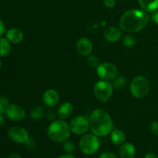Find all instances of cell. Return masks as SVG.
I'll list each match as a JSON object with an SVG mask.
<instances>
[{
  "mask_svg": "<svg viewBox=\"0 0 158 158\" xmlns=\"http://www.w3.org/2000/svg\"><path fill=\"white\" fill-rule=\"evenodd\" d=\"M2 60H1V59H0V69H1V67H2Z\"/></svg>",
  "mask_w": 158,
  "mask_h": 158,
  "instance_id": "36",
  "label": "cell"
},
{
  "mask_svg": "<svg viewBox=\"0 0 158 158\" xmlns=\"http://www.w3.org/2000/svg\"><path fill=\"white\" fill-rule=\"evenodd\" d=\"M73 111V106L69 102H64L60 105L57 110V115L60 117V119L64 120L68 118Z\"/></svg>",
  "mask_w": 158,
  "mask_h": 158,
  "instance_id": "16",
  "label": "cell"
},
{
  "mask_svg": "<svg viewBox=\"0 0 158 158\" xmlns=\"http://www.w3.org/2000/svg\"><path fill=\"white\" fill-rule=\"evenodd\" d=\"M71 132L76 135H83L89 129V118L84 116L79 115L71 120L69 123Z\"/></svg>",
  "mask_w": 158,
  "mask_h": 158,
  "instance_id": "8",
  "label": "cell"
},
{
  "mask_svg": "<svg viewBox=\"0 0 158 158\" xmlns=\"http://www.w3.org/2000/svg\"><path fill=\"white\" fill-rule=\"evenodd\" d=\"M94 95L100 102H107L111 98L114 91V86L110 81L100 80L96 83L94 88Z\"/></svg>",
  "mask_w": 158,
  "mask_h": 158,
  "instance_id": "6",
  "label": "cell"
},
{
  "mask_svg": "<svg viewBox=\"0 0 158 158\" xmlns=\"http://www.w3.org/2000/svg\"><path fill=\"white\" fill-rule=\"evenodd\" d=\"M150 83L148 78L143 76H137L130 83V92L135 98H143L149 93Z\"/></svg>",
  "mask_w": 158,
  "mask_h": 158,
  "instance_id": "4",
  "label": "cell"
},
{
  "mask_svg": "<svg viewBox=\"0 0 158 158\" xmlns=\"http://www.w3.org/2000/svg\"><path fill=\"white\" fill-rule=\"evenodd\" d=\"M100 142L98 137L94 134H85L80 138L79 148L83 154L93 155L100 149Z\"/></svg>",
  "mask_w": 158,
  "mask_h": 158,
  "instance_id": "5",
  "label": "cell"
},
{
  "mask_svg": "<svg viewBox=\"0 0 158 158\" xmlns=\"http://www.w3.org/2000/svg\"><path fill=\"white\" fill-rule=\"evenodd\" d=\"M97 74L100 80L110 81L118 77V69L114 64L110 63H102L97 68Z\"/></svg>",
  "mask_w": 158,
  "mask_h": 158,
  "instance_id": "7",
  "label": "cell"
},
{
  "mask_svg": "<svg viewBox=\"0 0 158 158\" xmlns=\"http://www.w3.org/2000/svg\"><path fill=\"white\" fill-rule=\"evenodd\" d=\"M143 158H158V156L157 154H154V153L149 152L148 154H146L144 155V157Z\"/></svg>",
  "mask_w": 158,
  "mask_h": 158,
  "instance_id": "32",
  "label": "cell"
},
{
  "mask_svg": "<svg viewBox=\"0 0 158 158\" xmlns=\"http://www.w3.org/2000/svg\"><path fill=\"white\" fill-rule=\"evenodd\" d=\"M103 36L106 41L110 42V43H115L121 38V29L116 27V26L107 27L103 32Z\"/></svg>",
  "mask_w": 158,
  "mask_h": 158,
  "instance_id": "13",
  "label": "cell"
},
{
  "mask_svg": "<svg viewBox=\"0 0 158 158\" xmlns=\"http://www.w3.org/2000/svg\"><path fill=\"white\" fill-rule=\"evenodd\" d=\"M151 20L148 12L141 9H131L122 15L120 29L129 33H136L144 29Z\"/></svg>",
  "mask_w": 158,
  "mask_h": 158,
  "instance_id": "1",
  "label": "cell"
},
{
  "mask_svg": "<svg viewBox=\"0 0 158 158\" xmlns=\"http://www.w3.org/2000/svg\"><path fill=\"white\" fill-rule=\"evenodd\" d=\"M103 4L108 9H112L115 7L116 0H103Z\"/></svg>",
  "mask_w": 158,
  "mask_h": 158,
  "instance_id": "28",
  "label": "cell"
},
{
  "mask_svg": "<svg viewBox=\"0 0 158 158\" xmlns=\"http://www.w3.org/2000/svg\"><path fill=\"white\" fill-rule=\"evenodd\" d=\"M70 127L65 120H55L47 128V135L51 140L56 143H63L69 138L71 134Z\"/></svg>",
  "mask_w": 158,
  "mask_h": 158,
  "instance_id": "3",
  "label": "cell"
},
{
  "mask_svg": "<svg viewBox=\"0 0 158 158\" xmlns=\"http://www.w3.org/2000/svg\"><path fill=\"white\" fill-rule=\"evenodd\" d=\"M60 101V94L54 89H49L44 92L43 95V102L48 107L56 106Z\"/></svg>",
  "mask_w": 158,
  "mask_h": 158,
  "instance_id": "11",
  "label": "cell"
},
{
  "mask_svg": "<svg viewBox=\"0 0 158 158\" xmlns=\"http://www.w3.org/2000/svg\"><path fill=\"white\" fill-rule=\"evenodd\" d=\"M8 118L14 121L22 120L26 117V111L21 106L17 104H10L6 113Z\"/></svg>",
  "mask_w": 158,
  "mask_h": 158,
  "instance_id": "10",
  "label": "cell"
},
{
  "mask_svg": "<svg viewBox=\"0 0 158 158\" xmlns=\"http://www.w3.org/2000/svg\"><path fill=\"white\" fill-rule=\"evenodd\" d=\"M46 116H47V118L49 119V120H52V121H54L55 120V114H54L53 112H52V111H49V112L47 113V114H46Z\"/></svg>",
  "mask_w": 158,
  "mask_h": 158,
  "instance_id": "31",
  "label": "cell"
},
{
  "mask_svg": "<svg viewBox=\"0 0 158 158\" xmlns=\"http://www.w3.org/2000/svg\"><path fill=\"white\" fill-rule=\"evenodd\" d=\"M123 44L127 48H133L136 45V39L131 35H125L122 39Z\"/></svg>",
  "mask_w": 158,
  "mask_h": 158,
  "instance_id": "21",
  "label": "cell"
},
{
  "mask_svg": "<svg viewBox=\"0 0 158 158\" xmlns=\"http://www.w3.org/2000/svg\"><path fill=\"white\" fill-rule=\"evenodd\" d=\"M86 61H87L88 65H89L90 67L97 68V66H98V65L100 64V63H99L98 58H97V56H95L91 55V54L87 56V60H86Z\"/></svg>",
  "mask_w": 158,
  "mask_h": 158,
  "instance_id": "25",
  "label": "cell"
},
{
  "mask_svg": "<svg viewBox=\"0 0 158 158\" xmlns=\"http://www.w3.org/2000/svg\"><path fill=\"white\" fill-rule=\"evenodd\" d=\"M151 19L152 20L154 23L158 25V9L152 12V15H151Z\"/></svg>",
  "mask_w": 158,
  "mask_h": 158,
  "instance_id": "29",
  "label": "cell"
},
{
  "mask_svg": "<svg viewBox=\"0 0 158 158\" xmlns=\"http://www.w3.org/2000/svg\"><path fill=\"white\" fill-rule=\"evenodd\" d=\"M114 88H117V89H121V88L124 87L127 85V78L124 77H117V78L114 79Z\"/></svg>",
  "mask_w": 158,
  "mask_h": 158,
  "instance_id": "22",
  "label": "cell"
},
{
  "mask_svg": "<svg viewBox=\"0 0 158 158\" xmlns=\"http://www.w3.org/2000/svg\"><path fill=\"white\" fill-rule=\"evenodd\" d=\"M125 139H126V136L121 130L116 129L110 133V140L114 145L120 146L124 143Z\"/></svg>",
  "mask_w": 158,
  "mask_h": 158,
  "instance_id": "18",
  "label": "cell"
},
{
  "mask_svg": "<svg viewBox=\"0 0 158 158\" xmlns=\"http://www.w3.org/2000/svg\"><path fill=\"white\" fill-rule=\"evenodd\" d=\"M89 129L92 134L97 137H104L110 134L114 130L112 118L106 111L103 109H96L91 113L89 118Z\"/></svg>",
  "mask_w": 158,
  "mask_h": 158,
  "instance_id": "2",
  "label": "cell"
},
{
  "mask_svg": "<svg viewBox=\"0 0 158 158\" xmlns=\"http://www.w3.org/2000/svg\"><path fill=\"white\" fill-rule=\"evenodd\" d=\"M45 114V108L42 106H35L30 112V117L32 120H38L43 117Z\"/></svg>",
  "mask_w": 158,
  "mask_h": 158,
  "instance_id": "20",
  "label": "cell"
},
{
  "mask_svg": "<svg viewBox=\"0 0 158 158\" xmlns=\"http://www.w3.org/2000/svg\"><path fill=\"white\" fill-rule=\"evenodd\" d=\"M98 158H118L114 153L111 151H104L99 155Z\"/></svg>",
  "mask_w": 158,
  "mask_h": 158,
  "instance_id": "27",
  "label": "cell"
},
{
  "mask_svg": "<svg viewBox=\"0 0 158 158\" xmlns=\"http://www.w3.org/2000/svg\"><path fill=\"white\" fill-rule=\"evenodd\" d=\"M6 38L12 44H19L23 40L24 35L18 28H11L6 32Z\"/></svg>",
  "mask_w": 158,
  "mask_h": 158,
  "instance_id": "14",
  "label": "cell"
},
{
  "mask_svg": "<svg viewBox=\"0 0 158 158\" xmlns=\"http://www.w3.org/2000/svg\"><path fill=\"white\" fill-rule=\"evenodd\" d=\"M135 155L136 148L133 143L127 142L120 146L119 156L120 158H134Z\"/></svg>",
  "mask_w": 158,
  "mask_h": 158,
  "instance_id": "15",
  "label": "cell"
},
{
  "mask_svg": "<svg viewBox=\"0 0 158 158\" xmlns=\"http://www.w3.org/2000/svg\"><path fill=\"white\" fill-rule=\"evenodd\" d=\"M77 52L83 56H88L93 52V43L89 39L80 38L77 43Z\"/></svg>",
  "mask_w": 158,
  "mask_h": 158,
  "instance_id": "12",
  "label": "cell"
},
{
  "mask_svg": "<svg viewBox=\"0 0 158 158\" xmlns=\"http://www.w3.org/2000/svg\"><path fill=\"white\" fill-rule=\"evenodd\" d=\"M9 106V100L6 97H0V114H6Z\"/></svg>",
  "mask_w": 158,
  "mask_h": 158,
  "instance_id": "23",
  "label": "cell"
},
{
  "mask_svg": "<svg viewBox=\"0 0 158 158\" xmlns=\"http://www.w3.org/2000/svg\"><path fill=\"white\" fill-rule=\"evenodd\" d=\"M8 136L12 141L17 143H26L29 140V134L27 130L19 126L10 127L8 131Z\"/></svg>",
  "mask_w": 158,
  "mask_h": 158,
  "instance_id": "9",
  "label": "cell"
},
{
  "mask_svg": "<svg viewBox=\"0 0 158 158\" xmlns=\"http://www.w3.org/2000/svg\"><path fill=\"white\" fill-rule=\"evenodd\" d=\"M57 158H76V157H74L72 154H64V155L60 156V157H58Z\"/></svg>",
  "mask_w": 158,
  "mask_h": 158,
  "instance_id": "33",
  "label": "cell"
},
{
  "mask_svg": "<svg viewBox=\"0 0 158 158\" xmlns=\"http://www.w3.org/2000/svg\"><path fill=\"white\" fill-rule=\"evenodd\" d=\"M5 124V117L2 114H0V127Z\"/></svg>",
  "mask_w": 158,
  "mask_h": 158,
  "instance_id": "35",
  "label": "cell"
},
{
  "mask_svg": "<svg viewBox=\"0 0 158 158\" xmlns=\"http://www.w3.org/2000/svg\"><path fill=\"white\" fill-rule=\"evenodd\" d=\"M5 32H6V26H5L2 20L0 18V37H1Z\"/></svg>",
  "mask_w": 158,
  "mask_h": 158,
  "instance_id": "30",
  "label": "cell"
},
{
  "mask_svg": "<svg viewBox=\"0 0 158 158\" xmlns=\"http://www.w3.org/2000/svg\"><path fill=\"white\" fill-rule=\"evenodd\" d=\"M63 148L64 150V151L67 154H72L75 151V144H74L73 142H72L71 140H69V139L66 140V141L63 142Z\"/></svg>",
  "mask_w": 158,
  "mask_h": 158,
  "instance_id": "24",
  "label": "cell"
},
{
  "mask_svg": "<svg viewBox=\"0 0 158 158\" xmlns=\"http://www.w3.org/2000/svg\"><path fill=\"white\" fill-rule=\"evenodd\" d=\"M7 158H22L21 156L19 155L18 154H15V153H12V154H9V156H8Z\"/></svg>",
  "mask_w": 158,
  "mask_h": 158,
  "instance_id": "34",
  "label": "cell"
},
{
  "mask_svg": "<svg viewBox=\"0 0 158 158\" xmlns=\"http://www.w3.org/2000/svg\"><path fill=\"white\" fill-rule=\"evenodd\" d=\"M150 130L154 135L158 136V120H154L150 125Z\"/></svg>",
  "mask_w": 158,
  "mask_h": 158,
  "instance_id": "26",
  "label": "cell"
},
{
  "mask_svg": "<svg viewBox=\"0 0 158 158\" xmlns=\"http://www.w3.org/2000/svg\"><path fill=\"white\" fill-rule=\"evenodd\" d=\"M141 9L147 12H153L158 9V0H138Z\"/></svg>",
  "mask_w": 158,
  "mask_h": 158,
  "instance_id": "17",
  "label": "cell"
},
{
  "mask_svg": "<svg viewBox=\"0 0 158 158\" xmlns=\"http://www.w3.org/2000/svg\"><path fill=\"white\" fill-rule=\"evenodd\" d=\"M11 52V43L6 37H0V57L7 56Z\"/></svg>",
  "mask_w": 158,
  "mask_h": 158,
  "instance_id": "19",
  "label": "cell"
}]
</instances>
